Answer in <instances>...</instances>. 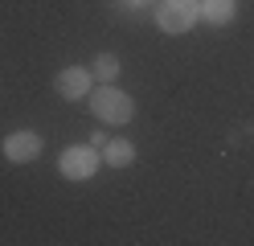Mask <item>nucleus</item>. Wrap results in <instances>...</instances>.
<instances>
[{
	"instance_id": "20e7f679",
	"label": "nucleus",
	"mask_w": 254,
	"mask_h": 246,
	"mask_svg": "<svg viewBox=\"0 0 254 246\" xmlns=\"http://www.w3.org/2000/svg\"><path fill=\"white\" fill-rule=\"evenodd\" d=\"M37 152H41V140L33 136V131H17V136L4 140V156L8 160H21L25 164V160H33Z\"/></svg>"
},
{
	"instance_id": "0eeeda50",
	"label": "nucleus",
	"mask_w": 254,
	"mask_h": 246,
	"mask_svg": "<svg viewBox=\"0 0 254 246\" xmlns=\"http://www.w3.org/2000/svg\"><path fill=\"white\" fill-rule=\"evenodd\" d=\"M201 16H205V21H213V25L230 21V16H234V0H205V4H201Z\"/></svg>"
},
{
	"instance_id": "f257e3e1",
	"label": "nucleus",
	"mask_w": 254,
	"mask_h": 246,
	"mask_svg": "<svg viewBox=\"0 0 254 246\" xmlns=\"http://www.w3.org/2000/svg\"><path fill=\"white\" fill-rule=\"evenodd\" d=\"M131 98H127L123 90H115V86H103V90H94V115L99 119H107V123H127L131 119Z\"/></svg>"
},
{
	"instance_id": "423d86ee",
	"label": "nucleus",
	"mask_w": 254,
	"mask_h": 246,
	"mask_svg": "<svg viewBox=\"0 0 254 246\" xmlns=\"http://www.w3.org/2000/svg\"><path fill=\"white\" fill-rule=\"evenodd\" d=\"M103 160L111 164V168H123V164H131V160H135V148L127 144V140H115V144H107Z\"/></svg>"
},
{
	"instance_id": "f03ea898",
	"label": "nucleus",
	"mask_w": 254,
	"mask_h": 246,
	"mask_svg": "<svg viewBox=\"0 0 254 246\" xmlns=\"http://www.w3.org/2000/svg\"><path fill=\"white\" fill-rule=\"evenodd\" d=\"M197 16H201L197 0H164L160 4V29L164 33H185V29H193Z\"/></svg>"
},
{
	"instance_id": "39448f33",
	"label": "nucleus",
	"mask_w": 254,
	"mask_h": 246,
	"mask_svg": "<svg viewBox=\"0 0 254 246\" xmlns=\"http://www.w3.org/2000/svg\"><path fill=\"white\" fill-rule=\"evenodd\" d=\"M86 90H90V74H86V70L70 66V70L58 74V94H62V98H82Z\"/></svg>"
},
{
	"instance_id": "6e6552de",
	"label": "nucleus",
	"mask_w": 254,
	"mask_h": 246,
	"mask_svg": "<svg viewBox=\"0 0 254 246\" xmlns=\"http://www.w3.org/2000/svg\"><path fill=\"white\" fill-rule=\"evenodd\" d=\"M115 74H119V58H115V54H99V58H94V78L111 82Z\"/></svg>"
},
{
	"instance_id": "7ed1b4c3",
	"label": "nucleus",
	"mask_w": 254,
	"mask_h": 246,
	"mask_svg": "<svg viewBox=\"0 0 254 246\" xmlns=\"http://www.w3.org/2000/svg\"><path fill=\"white\" fill-rule=\"evenodd\" d=\"M58 168H62V176L82 180V176H90L99 168V152H94V148H66L62 160H58Z\"/></svg>"
}]
</instances>
